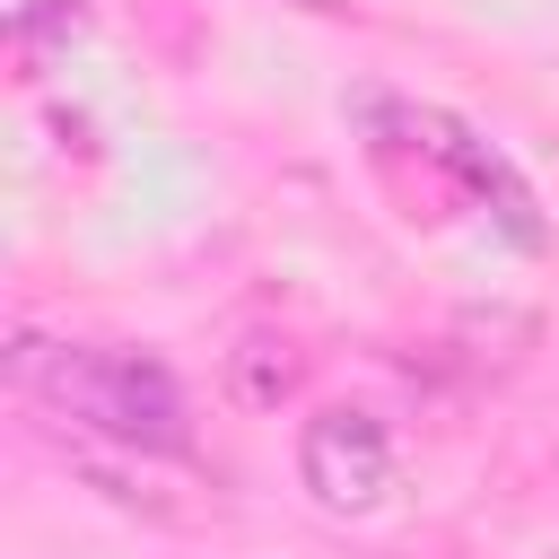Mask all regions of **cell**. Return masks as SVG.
<instances>
[{
	"mask_svg": "<svg viewBox=\"0 0 559 559\" xmlns=\"http://www.w3.org/2000/svg\"><path fill=\"white\" fill-rule=\"evenodd\" d=\"M9 384H26L61 419H79V428H96V437H114L131 454H183L192 445L175 376L157 358H140V349H87V341H35V332H17L9 341Z\"/></svg>",
	"mask_w": 559,
	"mask_h": 559,
	"instance_id": "cell-1",
	"label": "cell"
},
{
	"mask_svg": "<svg viewBox=\"0 0 559 559\" xmlns=\"http://www.w3.org/2000/svg\"><path fill=\"white\" fill-rule=\"evenodd\" d=\"M297 376H306V358H297L280 332H245V341L227 349V393H236L245 411H280V402L297 393Z\"/></svg>",
	"mask_w": 559,
	"mask_h": 559,
	"instance_id": "cell-3",
	"label": "cell"
},
{
	"mask_svg": "<svg viewBox=\"0 0 559 559\" xmlns=\"http://www.w3.org/2000/svg\"><path fill=\"white\" fill-rule=\"evenodd\" d=\"M297 480L314 489V507L367 515V507L393 489V437H384V419L358 411V402H323V411L297 428Z\"/></svg>",
	"mask_w": 559,
	"mask_h": 559,
	"instance_id": "cell-2",
	"label": "cell"
}]
</instances>
